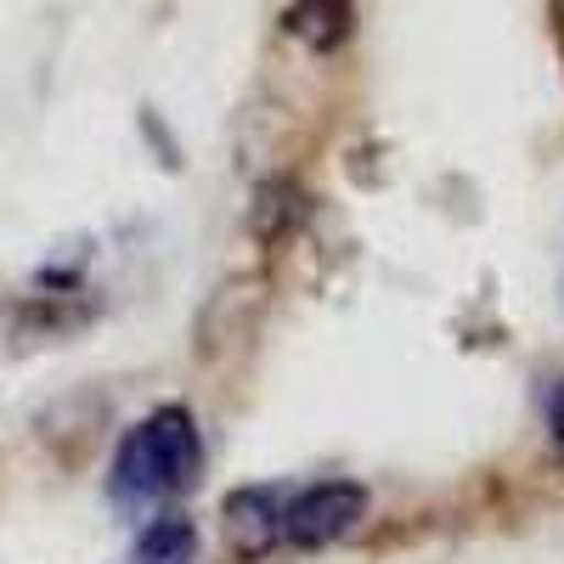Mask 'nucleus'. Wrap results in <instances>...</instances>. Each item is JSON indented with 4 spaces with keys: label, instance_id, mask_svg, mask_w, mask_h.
Instances as JSON below:
<instances>
[{
    "label": "nucleus",
    "instance_id": "obj_1",
    "mask_svg": "<svg viewBox=\"0 0 564 564\" xmlns=\"http://www.w3.org/2000/svg\"><path fill=\"white\" fill-rule=\"evenodd\" d=\"M204 468V435L198 417L186 406H159L141 423H130L119 452H113V502L124 508H148V502H170L181 491L198 486Z\"/></svg>",
    "mask_w": 564,
    "mask_h": 564
},
{
    "label": "nucleus",
    "instance_id": "obj_2",
    "mask_svg": "<svg viewBox=\"0 0 564 564\" xmlns=\"http://www.w3.org/2000/svg\"><path fill=\"white\" fill-rule=\"evenodd\" d=\"M361 520H367V486L356 480H316L305 491L282 497V542L300 553H316L327 542L350 536Z\"/></svg>",
    "mask_w": 564,
    "mask_h": 564
},
{
    "label": "nucleus",
    "instance_id": "obj_3",
    "mask_svg": "<svg viewBox=\"0 0 564 564\" xmlns=\"http://www.w3.org/2000/svg\"><path fill=\"white\" fill-rule=\"evenodd\" d=\"M282 486H249L226 502V531L238 536V547L265 553L271 542H282Z\"/></svg>",
    "mask_w": 564,
    "mask_h": 564
},
{
    "label": "nucleus",
    "instance_id": "obj_4",
    "mask_svg": "<svg viewBox=\"0 0 564 564\" xmlns=\"http://www.w3.org/2000/svg\"><path fill=\"white\" fill-rule=\"evenodd\" d=\"M356 29V0H294L289 7V34L305 52H339Z\"/></svg>",
    "mask_w": 564,
    "mask_h": 564
},
{
    "label": "nucleus",
    "instance_id": "obj_5",
    "mask_svg": "<svg viewBox=\"0 0 564 564\" xmlns=\"http://www.w3.org/2000/svg\"><path fill=\"white\" fill-rule=\"evenodd\" d=\"M193 547H198V536H193V525H186L181 513L153 520L148 531H141V542H135L141 564H186V558H193Z\"/></svg>",
    "mask_w": 564,
    "mask_h": 564
},
{
    "label": "nucleus",
    "instance_id": "obj_6",
    "mask_svg": "<svg viewBox=\"0 0 564 564\" xmlns=\"http://www.w3.org/2000/svg\"><path fill=\"white\" fill-rule=\"evenodd\" d=\"M547 430H553V446L564 452V384H558L553 401H547Z\"/></svg>",
    "mask_w": 564,
    "mask_h": 564
},
{
    "label": "nucleus",
    "instance_id": "obj_7",
    "mask_svg": "<svg viewBox=\"0 0 564 564\" xmlns=\"http://www.w3.org/2000/svg\"><path fill=\"white\" fill-rule=\"evenodd\" d=\"M135 564H141V558H135Z\"/></svg>",
    "mask_w": 564,
    "mask_h": 564
}]
</instances>
